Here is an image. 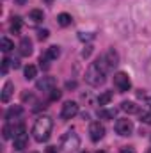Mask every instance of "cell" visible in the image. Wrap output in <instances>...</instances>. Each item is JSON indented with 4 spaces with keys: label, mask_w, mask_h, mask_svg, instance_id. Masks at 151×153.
I'll use <instances>...</instances> for the list:
<instances>
[{
    "label": "cell",
    "mask_w": 151,
    "mask_h": 153,
    "mask_svg": "<svg viewBox=\"0 0 151 153\" xmlns=\"http://www.w3.org/2000/svg\"><path fill=\"white\" fill-rule=\"evenodd\" d=\"M11 66H13V68L16 70V68H20V62H18V61L14 59V61H11Z\"/></svg>",
    "instance_id": "cell-32"
},
{
    "label": "cell",
    "mask_w": 151,
    "mask_h": 153,
    "mask_svg": "<svg viewBox=\"0 0 151 153\" xmlns=\"http://www.w3.org/2000/svg\"><path fill=\"white\" fill-rule=\"evenodd\" d=\"M21 114H23V107L21 105H13V107L7 109L5 119H13V117H18V116H21Z\"/></svg>",
    "instance_id": "cell-14"
},
{
    "label": "cell",
    "mask_w": 151,
    "mask_h": 153,
    "mask_svg": "<svg viewBox=\"0 0 151 153\" xmlns=\"http://www.w3.org/2000/svg\"><path fill=\"white\" fill-rule=\"evenodd\" d=\"M96 62H98V66H100L105 73H109L110 70H114V68L119 64V55H117V52H115L114 48H110V50H107Z\"/></svg>",
    "instance_id": "cell-3"
},
{
    "label": "cell",
    "mask_w": 151,
    "mask_h": 153,
    "mask_svg": "<svg viewBox=\"0 0 151 153\" xmlns=\"http://www.w3.org/2000/svg\"><path fill=\"white\" fill-rule=\"evenodd\" d=\"M141 116V121L142 123H146V125H151V112H146V111H142V112H139Z\"/></svg>",
    "instance_id": "cell-24"
},
{
    "label": "cell",
    "mask_w": 151,
    "mask_h": 153,
    "mask_svg": "<svg viewBox=\"0 0 151 153\" xmlns=\"http://www.w3.org/2000/svg\"><path fill=\"white\" fill-rule=\"evenodd\" d=\"M146 103L150 105V109H151V96H150V98H148V100H146Z\"/></svg>",
    "instance_id": "cell-34"
},
{
    "label": "cell",
    "mask_w": 151,
    "mask_h": 153,
    "mask_svg": "<svg viewBox=\"0 0 151 153\" xmlns=\"http://www.w3.org/2000/svg\"><path fill=\"white\" fill-rule=\"evenodd\" d=\"M46 153H59V152H57L55 146H48V148H46Z\"/></svg>",
    "instance_id": "cell-31"
},
{
    "label": "cell",
    "mask_w": 151,
    "mask_h": 153,
    "mask_svg": "<svg viewBox=\"0 0 151 153\" xmlns=\"http://www.w3.org/2000/svg\"><path fill=\"white\" fill-rule=\"evenodd\" d=\"M27 143H29L27 132H21V134H16V135H14V150L21 152L23 148H27Z\"/></svg>",
    "instance_id": "cell-10"
},
{
    "label": "cell",
    "mask_w": 151,
    "mask_h": 153,
    "mask_svg": "<svg viewBox=\"0 0 151 153\" xmlns=\"http://www.w3.org/2000/svg\"><path fill=\"white\" fill-rule=\"evenodd\" d=\"M48 36H50V32H48L46 29H43V30H39V32H38V38L41 39V41H44V39H48Z\"/></svg>",
    "instance_id": "cell-28"
},
{
    "label": "cell",
    "mask_w": 151,
    "mask_h": 153,
    "mask_svg": "<svg viewBox=\"0 0 151 153\" xmlns=\"http://www.w3.org/2000/svg\"><path fill=\"white\" fill-rule=\"evenodd\" d=\"M98 116H100V117H103V119H114V116H115V111L100 109V111H98Z\"/></svg>",
    "instance_id": "cell-23"
},
{
    "label": "cell",
    "mask_w": 151,
    "mask_h": 153,
    "mask_svg": "<svg viewBox=\"0 0 151 153\" xmlns=\"http://www.w3.org/2000/svg\"><path fill=\"white\" fill-rule=\"evenodd\" d=\"M148 68H150V73H151V59H150V64H148Z\"/></svg>",
    "instance_id": "cell-35"
},
{
    "label": "cell",
    "mask_w": 151,
    "mask_h": 153,
    "mask_svg": "<svg viewBox=\"0 0 151 153\" xmlns=\"http://www.w3.org/2000/svg\"><path fill=\"white\" fill-rule=\"evenodd\" d=\"M78 39L80 41H89V39H94V34H91V32H80Z\"/></svg>",
    "instance_id": "cell-26"
},
{
    "label": "cell",
    "mask_w": 151,
    "mask_h": 153,
    "mask_svg": "<svg viewBox=\"0 0 151 153\" xmlns=\"http://www.w3.org/2000/svg\"><path fill=\"white\" fill-rule=\"evenodd\" d=\"M96 153H105V152H96Z\"/></svg>",
    "instance_id": "cell-39"
},
{
    "label": "cell",
    "mask_w": 151,
    "mask_h": 153,
    "mask_svg": "<svg viewBox=\"0 0 151 153\" xmlns=\"http://www.w3.org/2000/svg\"><path fill=\"white\" fill-rule=\"evenodd\" d=\"M59 98H61V91H59V89L50 91V102H57Z\"/></svg>",
    "instance_id": "cell-27"
},
{
    "label": "cell",
    "mask_w": 151,
    "mask_h": 153,
    "mask_svg": "<svg viewBox=\"0 0 151 153\" xmlns=\"http://www.w3.org/2000/svg\"><path fill=\"white\" fill-rule=\"evenodd\" d=\"M0 48H2V52H11L14 48V43L9 38H2L0 39Z\"/></svg>",
    "instance_id": "cell-20"
},
{
    "label": "cell",
    "mask_w": 151,
    "mask_h": 153,
    "mask_svg": "<svg viewBox=\"0 0 151 153\" xmlns=\"http://www.w3.org/2000/svg\"><path fill=\"white\" fill-rule=\"evenodd\" d=\"M78 146H80V137L76 135L75 132H68L62 137V148H64V152H75Z\"/></svg>",
    "instance_id": "cell-5"
},
{
    "label": "cell",
    "mask_w": 151,
    "mask_h": 153,
    "mask_svg": "<svg viewBox=\"0 0 151 153\" xmlns=\"http://www.w3.org/2000/svg\"><path fill=\"white\" fill-rule=\"evenodd\" d=\"M105 75L107 73L98 66V62H93L85 71V82L93 87H100L101 84H105Z\"/></svg>",
    "instance_id": "cell-2"
},
{
    "label": "cell",
    "mask_w": 151,
    "mask_h": 153,
    "mask_svg": "<svg viewBox=\"0 0 151 153\" xmlns=\"http://www.w3.org/2000/svg\"><path fill=\"white\" fill-rule=\"evenodd\" d=\"M75 85H76L75 82H68V84H66V87H75Z\"/></svg>",
    "instance_id": "cell-33"
},
{
    "label": "cell",
    "mask_w": 151,
    "mask_h": 153,
    "mask_svg": "<svg viewBox=\"0 0 151 153\" xmlns=\"http://www.w3.org/2000/svg\"><path fill=\"white\" fill-rule=\"evenodd\" d=\"M121 153H135V148L133 146H123L121 148Z\"/></svg>",
    "instance_id": "cell-29"
},
{
    "label": "cell",
    "mask_w": 151,
    "mask_h": 153,
    "mask_svg": "<svg viewBox=\"0 0 151 153\" xmlns=\"http://www.w3.org/2000/svg\"><path fill=\"white\" fill-rule=\"evenodd\" d=\"M76 114H78V103H76V102H66V103L62 105V109H61V117H62L64 121L73 119Z\"/></svg>",
    "instance_id": "cell-7"
},
{
    "label": "cell",
    "mask_w": 151,
    "mask_h": 153,
    "mask_svg": "<svg viewBox=\"0 0 151 153\" xmlns=\"http://www.w3.org/2000/svg\"><path fill=\"white\" fill-rule=\"evenodd\" d=\"M13 89H14L13 82H5V84H4V87H2V94H0V100H2L4 103H7V102L11 100V96H13Z\"/></svg>",
    "instance_id": "cell-11"
},
{
    "label": "cell",
    "mask_w": 151,
    "mask_h": 153,
    "mask_svg": "<svg viewBox=\"0 0 151 153\" xmlns=\"http://www.w3.org/2000/svg\"><path fill=\"white\" fill-rule=\"evenodd\" d=\"M44 55H46L50 61H55V59L61 55V50H59V46H55V45H53V46H48V48H46Z\"/></svg>",
    "instance_id": "cell-17"
},
{
    "label": "cell",
    "mask_w": 151,
    "mask_h": 153,
    "mask_svg": "<svg viewBox=\"0 0 151 153\" xmlns=\"http://www.w3.org/2000/svg\"><path fill=\"white\" fill-rule=\"evenodd\" d=\"M115 132H117L119 135L126 137V135H130V134L133 132V123H132L130 119H117V121H115Z\"/></svg>",
    "instance_id": "cell-9"
},
{
    "label": "cell",
    "mask_w": 151,
    "mask_h": 153,
    "mask_svg": "<svg viewBox=\"0 0 151 153\" xmlns=\"http://www.w3.org/2000/svg\"><path fill=\"white\" fill-rule=\"evenodd\" d=\"M82 153H89V152H82Z\"/></svg>",
    "instance_id": "cell-40"
},
{
    "label": "cell",
    "mask_w": 151,
    "mask_h": 153,
    "mask_svg": "<svg viewBox=\"0 0 151 153\" xmlns=\"http://www.w3.org/2000/svg\"><path fill=\"white\" fill-rule=\"evenodd\" d=\"M146 153H151V148H148V150H146Z\"/></svg>",
    "instance_id": "cell-36"
},
{
    "label": "cell",
    "mask_w": 151,
    "mask_h": 153,
    "mask_svg": "<svg viewBox=\"0 0 151 153\" xmlns=\"http://www.w3.org/2000/svg\"><path fill=\"white\" fill-rule=\"evenodd\" d=\"M32 153H38V152H32Z\"/></svg>",
    "instance_id": "cell-41"
},
{
    "label": "cell",
    "mask_w": 151,
    "mask_h": 153,
    "mask_svg": "<svg viewBox=\"0 0 151 153\" xmlns=\"http://www.w3.org/2000/svg\"><path fill=\"white\" fill-rule=\"evenodd\" d=\"M121 109L124 111V112H128V114H139L141 111H139V105L135 103V102H123L121 103Z\"/></svg>",
    "instance_id": "cell-13"
},
{
    "label": "cell",
    "mask_w": 151,
    "mask_h": 153,
    "mask_svg": "<svg viewBox=\"0 0 151 153\" xmlns=\"http://www.w3.org/2000/svg\"><path fill=\"white\" fill-rule=\"evenodd\" d=\"M9 66H11V59L4 57V59H2V75H5V73L9 71Z\"/></svg>",
    "instance_id": "cell-25"
},
{
    "label": "cell",
    "mask_w": 151,
    "mask_h": 153,
    "mask_svg": "<svg viewBox=\"0 0 151 153\" xmlns=\"http://www.w3.org/2000/svg\"><path fill=\"white\" fill-rule=\"evenodd\" d=\"M44 2H48V4H52V2H53V0H44Z\"/></svg>",
    "instance_id": "cell-37"
},
{
    "label": "cell",
    "mask_w": 151,
    "mask_h": 153,
    "mask_svg": "<svg viewBox=\"0 0 151 153\" xmlns=\"http://www.w3.org/2000/svg\"><path fill=\"white\" fill-rule=\"evenodd\" d=\"M18 2H20V4H23V2H25V0H18Z\"/></svg>",
    "instance_id": "cell-38"
},
{
    "label": "cell",
    "mask_w": 151,
    "mask_h": 153,
    "mask_svg": "<svg viewBox=\"0 0 151 153\" xmlns=\"http://www.w3.org/2000/svg\"><path fill=\"white\" fill-rule=\"evenodd\" d=\"M110 100H112V93H110V91H105V93H101V94L98 96V105L105 107V105L110 103Z\"/></svg>",
    "instance_id": "cell-18"
},
{
    "label": "cell",
    "mask_w": 151,
    "mask_h": 153,
    "mask_svg": "<svg viewBox=\"0 0 151 153\" xmlns=\"http://www.w3.org/2000/svg\"><path fill=\"white\" fill-rule=\"evenodd\" d=\"M103 135H105V126L100 121H93L89 125V137H91V141L98 143L100 139H103Z\"/></svg>",
    "instance_id": "cell-6"
},
{
    "label": "cell",
    "mask_w": 151,
    "mask_h": 153,
    "mask_svg": "<svg viewBox=\"0 0 151 153\" xmlns=\"http://www.w3.org/2000/svg\"><path fill=\"white\" fill-rule=\"evenodd\" d=\"M16 135V126H11V125H4L2 128V137L4 139H11Z\"/></svg>",
    "instance_id": "cell-19"
},
{
    "label": "cell",
    "mask_w": 151,
    "mask_h": 153,
    "mask_svg": "<svg viewBox=\"0 0 151 153\" xmlns=\"http://www.w3.org/2000/svg\"><path fill=\"white\" fill-rule=\"evenodd\" d=\"M29 18H30L34 23H41V22L44 20V13H43L41 9H32V11L29 13Z\"/></svg>",
    "instance_id": "cell-16"
},
{
    "label": "cell",
    "mask_w": 151,
    "mask_h": 153,
    "mask_svg": "<svg viewBox=\"0 0 151 153\" xmlns=\"http://www.w3.org/2000/svg\"><path fill=\"white\" fill-rule=\"evenodd\" d=\"M85 48H87V50H84V52H82V55H84V57H89V55H91V52H93V46L89 45V46H85Z\"/></svg>",
    "instance_id": "cell-30"
},
{
    "label": "cell",
    "mask_w": 151,
    "mask_h": 153,
    "mask_svg": "<svg viewBox=\"0 0 151 153\" xmlns=\"http://www.w3.org/2000/svg\"><path fill=\"white\" fill-rule=\"evenodd\" d=\"M20 53L25 55V57H29L32 53V41L29 38H23L20 41Z\"/></svg>",
    "instance_id": "cell-12"
},
{
    "label": "cell",
    "mask_w": 151,
    "mask_h": 153,
    "mask_svg": "<svg viewBox=\"0 0 151 153\" xmlns=\"http://www.w3.org/2000/svg\"><path fill=\"white\" fill-rule=\"evenodd\" d=\"M52 128H53V119L50 116H39L32 126V135L38 143H44V141H48Z\"/></svg>",
    "instance_id": "cell-1"
},
{
    "label": "cell",
    "mask_w": 151,
    "mask_h": 153,
    "mask_svg": "<svg viewBox=\"0 0 151 153\" xmlns=\"http://www.w3.org/2000/svg\"><path fill=\"white\" fill-rule=\"evenodd\" d=\"M36 75H38V68H36V66H32V64L25 66V78H27V80L36 78Z\"/></svg>",
    "instance_id": "cell-21"
},
{
    "label": "cell",
    "mask_w": 151,
    "mask_h": 153,
    "mask_svg": "<svg viewBox=\"0 0 151 153\" xmlns=\"http://www.w3.org/2000/svg\"><path fill=\"white\" fill-rule=\"evenodd\" d=\"M114 85L117 87V91L126 93V91H130V87H132V80H130V76L126 75L124 71H119V73L114 75Z\"/></svg>",
    "instance_id": "cell-4"
},
{
    "label": "cell",
    "mask_w": 151,
    "mask_h": 153,
    "mask_svg": "<svg viewBox=\"0 0 151 153\" xmlns=\"http://www.w3.org/2000/svg\"><path fill=\"white\" fill-rule=\"evenodd\" d=\"M55 85H57V80H55L53 76H41L38 82H36L38 91H43V93H50V91H53Z\"/></svg>",
    "instance_id": "cell-8"
},
{
    "label": "cell",
    "mask_w": 151,
    "mask_h": 153,
    "mask_svg": "<svg viewBox=\"0 0 151 153\" xmlns=\"http://www.w3.org/2000/svg\"><path fill=\"white\" fill-rule=\"evenodd\" d=\"M71 22H73V18H71V14H68V13H61V14L57 16V23H59L61 27H68V25H71Z\"/></svg>",
    "instance_id": "cell-15"
},
{
    "label": "cell",
    "mask_w": 151,
    "mask_h": 153,
    "mask_svg": "<svg viewBox=\"0 0 151 153\" xmlns=\"http://www.w3.org/2000/svg\"><path fill=\"white\" fill-rule=\"evenodd\" d=\"M11 30L13 32H20L21 30V18L20 16H14L13 22H11Z\"/></svg>",
    "instance_id": "cell-22"
}]
</instances>
